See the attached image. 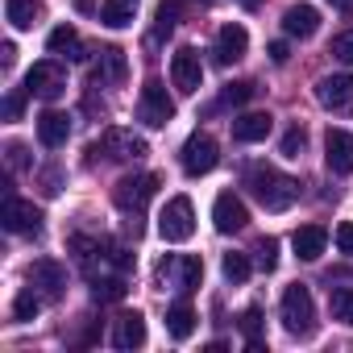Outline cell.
Wrapping results in <instances>:
<instances>
[{
	"label": "cell",
	"instance_id": "1",
	"mask_svg": "<svg viewBox=\"0 0 353 353\" xmlns=\"http://www.w3.org/2000/svg\"><path fill=\"white\" fill-rule=\"evenodd\" d=\"M245 188L266 212H287L299 200V183L291 179V174L274 170V166H250L245 170Z\"/></svg>",
	"mask_w": 353,
	"mask_h": 353
},
{
	"label": "cell",
	"instance_id": "2",
	"mask_svg": "<svg viewBox=\"0 0 353 353\" xmlns=\"http://www.w3.org/2000/svg\"><path fill=\"white\" fill-rule=\"evenodd\" d=\"M279 312H283V328L291 336H312L316 332V303H312V291L303 283H295V287L283 291Z\"/></svg>",
	"mask_w": 353,
	"mask_h": 353
},
{
	"label": "cell",
	"instance_id": "3",
	"mask_svg": "<svg viewBox=\"0 0 353 353\" xmlns=\"http://www.w3.org/2000/svg\"><path fill=\"white\" fill-rule=\"evenodd\" d=\"M158 233H162V241H170V245H179V241H188V237L196 233V208H192L188 196L166 200V208H162V216H158Z\"/></svg>",
	"mask_w": 353,
	"mask_h": 353
},
{
	"label": "cell",
	"instance_id": "4",
	"mask_svg": "<svg viewBox=\"0 0 353 353\" xmlns=\"http://www.w3.org/2000/svg\"><path fill=\"white\" fill-rule=\"evenodd\" d=\"M137 121L145 129H162L174 121V100L166 96V88L158 79H145L141 83V96H137Z\"/></svg>",
	"mask_w": 353,
	"mask_h": 353
},
{
	"label": "cell",
	"instance_id": "5",
	"mask_svg": "<svg viewBox=\"0 0 353 353\" xmlns=\"http://www.w3.org/2000/svg\"><path fill=\"white\" fill-rule=\"evenodd\" d=\"M154 192H158V174H125V179L117 183V192H112V200H117L121 212L141 216L145 204L154 200Z\"/></svg>",
	"mask_w": 353,
	"mask_h": 353
},
{
	"label": "cell",
	"instance_id": "6",
	"mask_svg": "<svg viewBox=\"0 0 353 353\" xmlns=\"http://www.w3.org/2000/svg\"><path fill=\"white\" fill-rule=\"evenodd\" d=\"M92 158L96 154H104V158H112V162H141L145 154H150V145L141 141V137H133L129 129H108L92 150H88Z\"/></svg>",
	"mask_w": 353,
	"mask_h": 353
},
{
	"label": "cell",
	"instance_id": "7",
	"mask_svg": "<svg viewBox=\"0 0 353 353\" xmlns=\"http://www.w3.org/2000/svg\"><path fill=\"white\" fill-rule=\"evenodd\" d=\"M26 92L38 96V100H59L67 92V71L54 63V59H42L26 71Z\"/></svg>",
	"mask_w": 353,
	"mask_h": 353
},
{
	"label": "cell",
	"instance_id": "8",
	"mask_svg": "<svg viewBox=\"0 0 353 353\" xmlns=\"http://www.w3.org/2000/svg\"><path fill=\"white\" fill-rule=\"evenodd\" d=\"M170 83L179 88L183 96H196L204 88V63H200V54L192 46H179L170 54Z\"/></svg>",
	"mask_w": 353,
	"mask_h": 353
},
{
	"label": "cell",
	"instance_id": "9",
	"mask_svg": "<svg viewBox=\"0 0 353 353\" xmlns=\"http://www.w3.org/2000/svg\"><path fill=\"white\" fill-rule=\"evenodd\" d=\"M179 162H183V170L192 174V179H200V174H208V170L221 162V145H216L208 133H192V137L183 141Z\"/></svg>",
	"mask_w": 353,
	"mask_h": 353
},
{
	"label": "cell",
	"instance_id": "10",
	"mask_svg": "<svg viewBox=\"0 0 353 353\" xmlns=\"http://www.w3.org/2000/svg\"><path fill=\"white\" fill-rule=\"evenodd\" d=\"M316 100H320V108L349 117L353 112V75H324L316 83Z\"/></svg>",
	"mask_w": 353,
	"mask_h": 353
},
{
	"label": "cell",
	"instance_id": "11",
	"mask_svg": "<svg viewBox=\"0 0 353 353\" xmlns=\"http://www.w3.org/2000/svg\"><path fill=\"white\" fill-rule=\"evenodd\" d=\"M0 225L9 233H42V212L30 204V200H17V196H5V208H0Z\"/></svg>",
	"mask_w": 353,
	"mask_h": 353
},
{
	"label": "cell",
	"instance_id": "12",
	"mask_svg": "<svg viewBox=\"0 0 353 353\" xmlns=\"http://www.w3.org/2000/svg\"><path fill=\"white\" fill-rule=\"evenodd\" d=\"M245 50H250V34H245V26H237V21L221 26L216 46H212L216 63H221V67H233V63H241V59H245Z\"/></svg>",
	"mask_w": 353,
	"mask_h": 353
},
{
	"label": "cell",
	"instance_id": "13",
	"mask_svg": "<svg viewBox=\"0 0 353 353\" xmlns=\"http://www.w3.org/2000/svg\"><path fill=\"white\" fill-rule=\"evenodd\" d=\"M212 225H216V233H241V229L250 225V212H245L241 196L221 192L216 204H212Z\"/></svg>",
	"mask_w": 353,
	"mask_h": 353
},
{
	"label": "cell",
	"instance_id": "14",
	"mask_svg": "<svg viewBox=\"0 0 353 353\" xmlns=\"http://www.w3.org/2000/svg\"><path fill=\"white\" fill-rule=\"evenodd\" d=\"M324 162H328L332 174L353 170V133L349 129H328L324 133Z\"/></svg>",
	"mask_w": 353,
	"mask_h": 353
},
{
	"label": "cell",
	"instance_id": "15",
	"mask_svg": "<svg viewBox=\"0 0 353 353\" xmlns=\"http://www.w3.org/2000/svg\"><path fill=\"white\" fill-rule=\"evenodd\" d=\"M30 283H34L46 299H63V291H67V270H63L54 258H38V262L30 266Z\"/></svg>",
	"mask_w": 353,
	"mask_h": 353
},
{
	"label": "cell",
	"instance_id": "16",
	"mask_svg": "<svg viewBox=\"0 0 353 353\" xmlns=\"http://www.w3.org/2000/svg\"><path fill=\"white\" fill-rule=\"evenodd\" d=\"M67 137H71V117L59 112V108H46L38 117V141L46 150H59V145H67Z\"/></svg>",
	"mask_w": 353,
	"mask_h": 353
},
{
	"label": "cell",
	"instance_id": "17",
	"mask_svg": "<svg viewBox=\"0 0 353 353\" xmlns=\"http://www.w3.org/2000/svg\"><path fill=\"white\" fill-rule=\"evenodd\" d=\"M112 345L125 349V353L145 345V320H141V312H125V316H117V324H112Z\"/></svg>",
	"mask_w": 353,
	"mask_h": 353
},
{
	"label": "cell",
	"instance_id": "18",
	"mask_svg": "<svg viewBox=\"0 0 353 353\" xmlns=\"http://www.w3.org/2000/svg\"><path fill=\"white\" fill-rule=\"evenodd\" d=\"M316 30H320V13L312 5H291L283 13V34L287 38H312Z\"/></svg>",
	"mask_w": 353,
	"mask_h": 353
},
{
	"label": "cell",
	"instance_id": "19",
	"mask_svg": "<svg viewBox=\"0 0 353 353\" xmlns=\"http://www.w3.org/2000/svg\"><path fill=\"white\" fill-rule=\"evenodd\" d=\"M129 75V63H125V50H104L100 54V67L92 71V88H108V83H125Z\"/></svg>",
	"mask_w": 353,
	"mask_h": 353
},
{
	"label": "cell",
	"instance_id": "20",
	"mask_svg": "<svg viewBox=\"0 0 353 353\" xmlns=\"http://www.w3.org/2000/svg\"><path fill=\"white\" fill-rule=\"evenodd\" d=\"M270 112H245V117H237L233 121V141H241V145H254V141H266V133H270Z\"/></svg>",
	"mask_w": 353,
	"mask_h": 353
},
{
	"label": "cell",
	"instance_id": "21",
	"mask_svg": "<svg viewBox=\"0 0 353 353\" xmlns=\"http://www.w3.org/2000/svg\"><path fill=\"white\" fill-rule=\"evenodd\" d=\"M324 245H328V233H324L320 225H303V229H295V237H291V250H295L303 262H316V258L324 254Z\"/></svg>",
	"mask_w": 353,
	"mask_h": 353
},
{
	"label": "cell",
	"instance_id": "22",
	"mask_svg": "<svg viewBox=\"0 0 353 353\" xmlns=\"http://www.w3.org/2000/svg\"><path fill=\"white\" fill-rule=\"evenodd\" d=\"M166 332H170L174 341H188V336L196 332V307H192L188 299H179V303L166 307Z\"/></svg>",
	"mask_w": 353,
	"mask_h": 353
},
{
	"label": "cell",
	"instance_id": "23",
	"mask_svg": "<svg viewBox=\"0 0 353 353\" xmlns=\"http://www.w3.org/2000/svg\"><path fill=\"white\" fill-rule=\"evenodd\" d=\"M46 50H50V54H63V59H71V63H79V59H83V42H79V34H75L71 26H59V30H50V38H46Z\"/></svg>",
	"mask_w": 353,
	"mask_h": 353
},
{
	"label": "cell",
	"instance_id": "24",
	"mask_svg": "<svg viewBox=\"0 0 353 353\" xmlns=\"http://www.w3.org/2000/svg\"><path fill=\"white\" fill-rule=\"evenodd\" d=\"M133 17H137V0H104L100 5V21L108 30H125L133 26Z\"/></svg>",
	"mask_w": 353,
	"mask_h": 353
},
{
	"label": "cell",
	"instance_id": "25",
	"mask_svg": "<svg viewBox=\"0 0 353 353\" xmlns=\"http://www.w3.org/2000/svg\"><path fill=\"white\" fill-rule=\"evenodd\" d=\"M5 17L13 30H34L38 17H42V5L38 0H5Z\"/></svg>",
	"mask_w": 353,
	"mask_h": 353
},
{
	"label": "cell",
	"instance_id": "26",
	"mask_svg": "<svg viewBox=\"0 0 353 353\" xmlns=\"http://www.w3.org/2000/svg\"><path fill=\"white\" fill-rule=\"evenodd\" d=\"M42 299H46V295H42V291H38V287L30 283V287H26V291H21L17 299H13V320L30 324V320H34V316L42 312Z\"/></svg>",
	"mask_w": 353,
	"mask_h": 353
},
{
	"label": "cell",
	"instance_id": "27",
	"mask_svg": "<svg viewBox=\"0 0 353 353\" xmlns=\"http://www.w3.org/2000/svg\"><path fill=\"white\" fill-rule=\"evenodd\" d=\"M328 312H332V320L353 328V287H332L328 291Z\"/></svg>",
	"mask_w": 353,
	"mask_h": 353
},
{
	"label": "cell",
	"instance_id": "28",
	"mask_svg": "<svg viewBox=\"0 0 353 353\" xmlns=\"http://www.w3.org/2000/svg\"><path fill=\"white\" fill-rule=\"evenodd\" d=\"M92 295L100 303H117L125 299V274H104V279H92Z\"/></svg>",
	"mask_w": 353,
	"mask_h": 353
},
{
	"label": "cell",
	"instance_id": "29",
	"mask_svg": "<svg viewBox=\"0 0 353 353\" xmlns=\"http://www.w3.org/2000/svg\"><path fill=\"white\" fill-rule=\"evenodd\" d=\"M237 324H241V332L250 341V353H262V307H245Z\"/></svg>",
	"mask_w": 353,
	"mask_h": 353
},
{
	"label": "cell",
	"instance_id": "30",
	"mask_svg": "<svg viewBox=\"0 0 353 353\" xmlns=\"http://www.w3.org/2000/svg\"><path fill=\"white\" fill-rule=\"evenodd\" d=\"M221 270H225L229 283H245V279H250V258H245V254H225Z\"/></svg>",
	"mask_w": 353,
	"mask_h": 353
},
{
	"label": "cell",
	"instance_id": "31",
	"mask_svg": "<svg viewBox=\"0 0 353 353\" xmlns=\"http://www.w3.org/2000/svg\"><path fill=\"white\" fill-rule=\"evenodd\" d=\"M303 145H307V133H303L299 125H291V129L283 133V145H279V154H283V158H299V154H303Z\"/></svg>",
	"mask_w": 353,
	"mask_h": 353
},
{
	"label": "cell",
	"instance_id": "32",
	"mask_svg": "<svg viewBox=\"0 0 353 353\" xmlns=\"http://www.w3.org/2000/svg\"><path fill=\"white\" fill-rule=\"evenodd\" d=\"M179 274H183L179 287H183V291H196L200 279H204V262H200V258H183V262H179Z\"/></svg>",
	"mask_w": 353,
	"mask_h": 353
},
{
	"label": "cell",
	"instance_id": "33",
	"mask_svg": "<svg viewBox=\"0 0 353 353\" xmlns=\"http://www.w3.org/2000/svg\"><path fill=\"white\" fill-rule=\"evenodd\" d=\"M254 254H258V266H262V270H274V266H279V241H274V237H262Z\"/></svg>",
	"mask_w": 353,
	"mask_h": 353
},
{
	"label": "cell",
	"instance_id": "34",
	"mask_svg": "<svg viewBox=\"0 0 353 353\" xmlns=\"http://www.w3.org/2000/svg\"><path fill=\"white\" fill-rule=\"evenodd\" d=\"M174 21H179V0H162L158 5V34H170Z\"/></svg>",
	"mask_w": 353,
	"mask_h": 353
},
{
	"label": "cell",
	"instance_id": "35",
	"mask_svg": "<svg viewBox=\"0 0 353 353\" xmlns=\"http://www.w3.org/2000/svg\"><path fill=\"white\" fill-rule=\"evenodd\" d=\"M254 92H258V83H250V79L229 83V88H225V104H245V100H254Z\"/></svg>",
	"mask_w": 353,
	"mask_h": 353
},
{
	"label": "cell",
	"instance_id": "36",
	"mask_svg": "<svg viewBox=\"0 0 353 353\" xmlns=\"http://www.w3.org/2000/svg\"><path fill=\"white\" fill-rule=\"evenodd\" d=\"M332 54H336L341 63H349V67H353V30H345V34H336V38H332Z\"/></svg>",
	"mask_w": 353,
	"mask_h": 353
},
{
	"label": "cell",
	"instance_id": "37",
	"mask_svg": "<svg viewBox=\"0 0 353 353\" xmlns=\"http://www.w3.org/2000/svg\"><path fill=\"white\" fill-rule=\"evenodd\" d=\"M9 166H13V170H26V166H30V154H26V145H21V141H13V145H9Z\"/></svg>",
	"mask_w": 353,
	"mask_h": 353
},
{
	"label": "cell",
	"instance_id": "38",
	"mask_svg": "<svg viewBox=\"0 0 353 353\" xmlns=\"http://www.w3.org/2000/svg\"><path fill=\"white\" fill-rule=\"evenodd\" d=\"M336 250H341V254H353V225H349V221L336 225Z\"/></svg>",
	"mask_w": 353,
	"mask_h": 353
},
{
	"label": "cell",
	"instance_id": "39",
	"mask_svg": "<svg viewBox=\"0 0 353 353\" xmlns=\"http://www.w3.org/2000/svg\"><path fill=\"white\" fill-rule=\"evenodd\" d=\"M270 59H274V63H287V59H291L287 42H270Z\"/></svg>",
	"mask_w": 353,
	"mask_h": 353
},
{
	"label": "cell",
	"instance_id": "40",
	"mask_svg": "<svg viewBox=\"0 0 353 353\" xmlns=\"http://www.w3.org/2000/svg\"><path fill=\"white\" fill-rule=\"evenodd\" d=\"M5 117H9V121L21 117V96H9V100H5Z\"/></svg>",
	"mask_w": 353,
	"mask_h": 353
},
{
	"label": "cell",
	"instance_id": "41",
	"mask_svg": "<svg viewBox=\"0 0 353 353\" xmlns=\"http://www.w3.org/2000/svg\"><path fill=\"white\" fill-rule=\"evenodd\" d=\"M0 63H5V67H13V63H17V46H13V42L0 46Z\"/></svg>",
	"mask_w": 353,
	"mask_h": 353
},
{
	"label": "cell",
	"instance_id": "42",
	"mask_svg": "<svg viewBox=\"0 0 353 353\" xmlns=\"http://www.w3.org/2000/svg\"><path fill=\"white\" fill-rule=\"evenodd\" d=\"M332 9H341V13H353V0H328Z\"/></svg>",
	"mask_w": 353,
	"mask_h": 353
},
{
	"label": "cell",
	"instance_id": "43",
	"mask_svg": "<svg viewBox=\"0 0 353 353\" xmlns=\"http://www.w3.org/2000/svg\"><path fill=\"white\" fill-rule=\"evenodd\" d=\"M241 5H245V9H258V5H262V0H241Z\"/></svg>",
	"mask_w": 353,
	"mask_h": 353
},
{
	"label": "cell",
	"instance_id": "44",
	"mask_svg": "<svg viewBox=\"0 0 353 353\" xmlns=\"http://www.w3.org/2000/svg\"><path fill=\"white\" fill-rule=\"evenodd\" d=\"M200 5H208V0H200Z\"/></svg>",
	"mask_w": 353,
	"mask_h": 353
}]
</instances>
